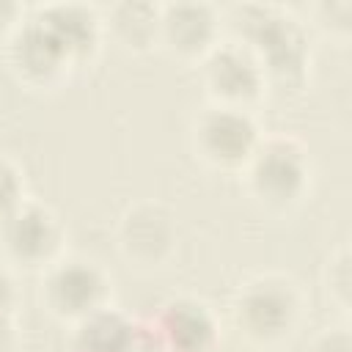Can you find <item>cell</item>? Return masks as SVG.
I'll return each mask as SVG.
<instances>
[{"label": "cell", "mask_w": 352, "mask_h": 352, "mask_svg": "<svg viewBox=\"0 0 352 352\" xmlns=\"http://www.w3.org/2000/svg\"><path fill=\"white\" fill-rule=\"evenodd\" d=\"M236 330L256 346H278L289 341L302 319V297L286 275H256L245 280L231 302Z\"/></svg>", "instance_id": "obj_2"}, {"label": "cell", "mask_w": 352, "mask_h": 352, "mask_svg": "<svg viewBox=\"0 0 352 352\" xmlns=\"http://www.w3.org/2000/svg\"><path fill=\"white\" fill-rule=\"evenodd\" d=\"M242 47L256 58L267 85L302 88L311 69V44L300 19L278 6H239Z\"/></svg>", "instance_id": "obj_1"}, {"label": "cell", "mask_w": 352, "mask_h": 352, "mask_svg": "<svg viewBox=\"0 0 352 352\" xmlns=\"http://www.w3.org/2000/svg\"><path fill=\"white\" fill-rule=\"evenodd\" d=\"M6 58L14 77L28 88H55L74 66L66 50L50 36V30L36 16L22 19L11 30Z\"/></svg>", "instance_id": "obj_8"}, {"label": "cell", "mask_w": 352, "mask_h": 352, "mask_svg": "<svg viewBox=\"0 0 352 352\" xmlns=\"http://www.w3.org/2000/svg\"><path fill=\"white\" fill-rule=\"evenodd\" d=\"M38 297L52 316L77 324L94 311L110 305V278L88 258L60 256L44 270Z\"/></svg>", "instance_id": "obj_4"}, {"label": "cell", "mask_w": 352, "mask_h": 352, "mask_svg": "<svg viewBox=\"0 0 352 352\" xmlns=\"http://www.w3.org/2000/svg\"><path fill=\"white\" fill-rule=\"evenodd\" d=\"M349 349H352L349 330H346V324H338V327L322 330V333L314 338V344H311L308 352H349Z\"/></svg>", "instance_id": "obj_17"}, {"label": "cell", "mask_w": 352, "mask_h": 352, "mask_svg": "<svg viewBox=\"0 0 352 352\" xmlns=\"http://www.w3.org/2000/svg\"><path fill=\"white\" fill-rule=\"evenodd\" d=\"M248 192L267 209L283 212L300 204L311 187V157L294 138L270 135L242 168Z\"/></svg>", "instance_id": "obj_3"}, {"label": "cell", "mask_w": 352, "mask_h": 352, "mask_svg": "<svg viewBox=\"0 0 352 352\" xmlns=\"http://www.w3.org/2000/svg\"><path fill=\"white\" fill-rule=\"evenodd\" d=\"M14 308H16V283L8 272V267L0 261V314L14 316Z\"/></svg>", "instance_id": "obj_18"}, {"label": "cell", "mask_w": 352, "mask_h": 352, "mask_svg": "<svg viewBox=\"0 0 352 352\" xmlns=\"http://www.w3.org/2000/svg\"><path fill=\"white\" fill-rule=\"evenodd\" d=\"M60 250L63 226L50 206L25 198L6 217H0V253L6 264L44 272L60 258Z\"/></svg>", "instance_id": "obj_5"}, {"label": "cell", "mask_w": 352, "mask_h": 352, "mask_svg": "<svg viewBox=\"0 0 352 352\" xmlns=\"http://www.w3.org/2000/svg\"><path fill=\"white\" fill-rule=\"evenodd\" d=\"M261 129L250 110L209 104L195 116L192 146L195 154L223 170H242L261 143Z\"/></svg>", "instance_id": "obj_6"}, {"label": "cell", "mask_w": 352, "mask_h": 352, "mask_svg": "<svg viewBox=\"0 0 352 352\" xmlns=\"http://www.w3.org/2000/svg\"><path fill=\"white\" fill-rule=\"evenodd\" d=\"M28 195H25V179H22V170L0 154V217H6L16 204H22Z\"/></svg>", "instance_id": "obj_16"}, {"label": "cell", "mask_w": 352, "mask_h": 352, "mask_svg": "<svg viewBox=\"0 0 352 352\" xmlns=\"http://www.w3.org/2000/svg\"><path fill=\"white\" fill-rule=\"evenodd\" d=\"M349 280H352V275H349V248L341 245V248L330 256V261H327V272H324L327 294L338 302L341 311L349 308Z\"/></svg>", "instance_id": "obj_15"}, {"label": "cell", "mask_w": 352, "mask_h": 352, "mask_svg": "<svg viewBox=\"0 0 352 352\" xmlns=\"http://www.w3.org/2000/svg\"><path fill=\"white\" fill-rule=\"evenodd\" d=\"M165 352H214L217 322L212 311L192 297L168 300L151 327Z\"/></svg>", "instance_id": "obj_10"}, {"label": "cell", "mask_w": 352, "mask_h": 352, "mask_svg": "<svg viewBox=\"0 0 352 352\" xmlns=\"http://www.w3.org/2000/svg\"><path fill=\"white\" fill-rule=\"evenodd\" d=\"M16 344H19V336L14 327V316L0 314V352H16Z\"/></svg>", "instance_id": "obj_19"}, {"label": "cell", "mask_w": 352, "mask_h": 352, "mask_svg": "<svg viewBox=\"0 0 352 352\" xmlns=\"http://www.w3.org/2000/svg\"><path fill=\"white\" fill-rule=\"evenodd\" d=\"M201 80L212 104L250 110L267 91V80L256 58L239 41H217L201 58Z\"/></svg>", "instance_id": "obj_7"}, {"label": "cell", "mask_w": 352, "mask_h": 352, "mask_svg": "<svg viewBox=\"0 0 352 352\" xmlns=\"http://www.w3.org/2000/svg\"><path fill=\"white\" fill-rule=\"evenodd\" d=\"M22 22V8L16 3H0V33L3 30H14Z\"/></svg>", "instance_id": "obj_20"}, {"label": "cell", "mask_w": 352, "mask_h": 352, "mask_svg": "<svg viewBox=\"0 0 352 352\" xmlns=\"http://www.w3.org/2000/svg\"><path fill=\"white\" fill-rule=\"evenodd\" d=\"M33 16L66 50L74 66L96 55L99 41H102V28H104L96 8L82 6V3H50V6L36 8Z\"/></svg>", "instance_id": "obj_12"}, {"label": "cell", "mask_w": 352, "mask_h": 352, "mask_svg": "<svg viewBox=\"0 0 352 352\" xmlns=\"http://www.w3.org/2000/svg\"><path fill=\"white\" fill-rule=\"evenodd\" d=\"M110 33L126 50H148L160 44V6L151 3H118L110 8Z\"/></svg>", "instance_id": "obj_14"}, {"label": "cell", "mask_w": 352, "mask_h": 352, "mask_svg": "<svg viewBox=\"0 0 352 352\" xmlns=\"http://www.w3.org/2000/svg\"><path fill=\"white\" fill-rule=\"evenodd\" d=\"M140 327L113 305L74 324V352H135Z\"/></svg>", "instance_id": "obj_13"}, {"label": "cell", "mask_w": 352, "mask_h": 352, "mask_svg": "<svg viewBox=\"0 0 352 352\" xmlns=\"http://www.w3.org/2000/svg\"><path fill=\"white\" fill-rule=\"evenodd\" d=\"M220 19L206 3H168L160 6V44L179 58H204L217 47Z\"/></svg>", "instance_id": "obj_11"}, {"label": "cell", "mask_w": 352, "mask_h": 352, "mask_svg": "<svg viewBox=\"0 0 352 352\" xmlns=\"http://www.w3.org/2000/svg\"><path fill=\"white\" fill-rule=\"evenodd\" d=\"M176 245V223L170 209L157 201H140L121 214L118 248L138 267H160Z\"/></svg>", "instance_id": "obj_9"}]
</instances>
